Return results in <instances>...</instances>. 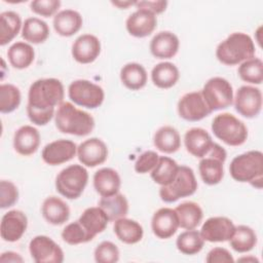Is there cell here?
Masks as SVG:
<instances>
[{
    "label": "cell",
    "instance_id": "e575fe53",
    "mask_svg": "<svg viewBox=\"0 0 263 263\" xmlns=\"http://www.w3.org/2000/svg\"><path fill=\"white\" fill-rule=\"evenodd\" d=\"M99 206L106 213L110 222L123 218L128 213V201L121 193H116L111 196L101 197Z\"/></svg>",
    "mask_w": 263,
    "mask_h": 263
},
{
    "label": "cell",
    "instance_id": "f35d334b",
    "mask_svg": "<svg viewBox=\"0 0 263 263\" xmlns=\"http://www.w3.org/2000/svg\"><path fill=\"white\" fill-rule=\"evenodd\" d=\"M204 246V239L199 231L195 229L186 230L179 234L176 240V247L184 255H195L199 253Z\"/></svg>",
    "mask_w": 263,
    "mask_h": 263
},
{
    "label": "cell",
    "instance_id": "8fae6325",
    "mask_svg": "<svg viewBox=\"0 0 263 263\" xmlns=\"http://www.w3.org/2000/svg\"><path fill=\"white\" fill-rule=\"evenodd\" d=\"M29 251L36 263H62L64 252L49 236L37 235L29 243Z\"/></svg>",
    "mask_w": 263,
    "mask_h": 263
},
{
    "label": "cell",
    "instance_id": "60d3db41",
    "mask_svg": "<svg viewBox=\"0 0 263 263\" xmlns=\"http://www.w3.org/2000/svg\"><path fill=\"white\" fill-rule=\"evenodd\" d=\"M22 100L21 90L11 83L0 85V112L8 114L18 108Z\"/></svg>",
    "mask_w": 263,
    "mask_h": 263
},
{
    "label": "cell",
    "instance_id": "f6af8a7d",
    "mask_svg": "<svg viewBox=\"0 0 263 263\" xmlns=\"http://www.w3.org/2000/svg\"><path fill=\"white\" fill-rule=\"evenodd\" d=\"M159 159V155L152 150L143 152L138 156L135 161V171L138 174L151 173L156 166Z\"/></svg>",
    "mask_w": 263,
    "mask_h": 263
},
{
    "label": "cell",
    "instance_id": "9c48e42d",
    "mask_svg": "<svg viewBox=\"0 0 263 263\" xmlns=\"http://www.w3.org/2000/svg\"><path fill=\"white\" fill-rule=\"evenodd\" d=\"M69 99L77 106L87 109L99 108L105 99L104 89L86 79H77L68 87Z\"/></svg>",
    "mask_w": 263,
    "mask_h": 263
},
{
    "label": "cell",
    "instance_id": "7dc6e473",
    "mask_svg": "<svg viewBox=\"0 0 263 263\" xmlns=\"http://www.w3.org/2000/svg\"><path fill=\"white\" fill-rule=\"evenodd\" d=\"M208 263H233L234 259L231 253L225 248H214L212 249L205 258Z\"/></svg>",
    "mask_w": 263,
    "mask_h": 263
},
{
    "label": "cell",
    "instance_id": "5bb4252c",
    "mask_svg": "<svg viewBox=\"0 0 263 263\" xmlns=\"http://www.w3.org/2000/svg\"><path fill=\"white\" fill-rule=\"evenodd\" d=\"M235 230L234 223L227 217H211L202 224L200 234L204 241L224 242L228 241Z\"/></svg>",
    "mask_w": 263,
    "mask_h": 263
},
{
    "label": "cell",
    "instance_id": "7a4b0ae2",
    "mask_svg": "<svg viewBox=\"0 0 263 263\" xmlns=\"http://www.w3.org/2000/svg\"><path fill=\"white\" fill-rule=\"evenodd\" d=\"M54 122L61 133L77 137L89 135L95 127L93 117L89 113L76 108L70 102H63L58 107Z\"/></svg>",
    "mask_w": 263,
    "mask_h": 263
},
{
    "label": "cell",
    "instance_id": "30bf717a",
    "mask_svg": "<svg viewBox=\"0 0 263 263\" xmlns=\"http://www.w3.org/2000/svg\"><path fill=\"white\" fill-rule=\"evenodd\" d=\"M226 150L219 144H213L211 150L200 158L198 172L204 184L213 186L219 184L224 177V162L226 160Z\"/></svg>",
    "mask_w": 263,
    "mask_h": 263
},
{
    "label": "cell",
    "instance_id": "7bdbcfd3",
    "mask_svg": "<svg viewBox=\"0 0 263 263\" xmlns=\"http://www.w3.org/2000/svg\"><path fill=\"white\" fill-rule=\"evenodd\" d=\"M119 249L109 240H104L97 246L93 252L95 261L98 263H115L119 260Z\"/></svg>",
    "mask_w": 263,
    "mask_h": 263
},
{
    "label": "cell",
    "instance_id": "1f68e13d",
    "mask_svg": "<svg viewBox=\"0 0 263 263\" xmlns=\"http://www.w3.org/2000/svg\"><path fill=\"white\" fill-rule=\"evenodd\" d=\"M148 75L143 65L139 63H127L120 70L122 84L130 90H139L147 83Z\"/></svg>",
    "mask_w": 263,
    "mask_h": 263
},
{
    "label": "cell",
    "instance_id": "ffe728a7",
    "mask_svg": "<svg viewBox=\"0 0 263 263\" xmlns=\"http://www.w3.org/2000/svg\"><path fill=\"white\" fill-rule=\"evenodd\" d=\"M72 57L79 64H90L101 53V42L92 34H82L72 44Z\"/></svg>",
    "mask_w": 263,
    "mask_h": 263
},
{
    "label": "cell",
    "instance_id": "b9f144b4",
    "mask_svg": "<svg viewBox=\"0 0 263 263\" xmlns=\"http://www.w3.org/2000/svg\"><path fill=\"white\" fill-rule=\"evenodd\" d=\"M61 235L63 240L71 246L85 243L95 238L85 230V228L81 225V223L78 220L66 225Z\"/></svg>",
    "mask_w": 263,
    "mask_h": 263
},
{
    "label": "cell",
    "instance_id": "e0dca14e",
    "mask_svg": "<svg viewBox=\"0 0 263 263\" xmlns=\"http://www.w3.org/2000/svg\"><path fill=\"white\" fill-rule=\"evenodd\" d=\"M28 227V218L20 210H11L5 213L1 219V238L7 242H14L22 238Z\"/></svg>",
    "mask_w": 263,
    "mask_h": 263
},
{
    "label": "cell",
    "instance_id": "5b68a950",
    "mask_svg": "<svg viewBox=\"0 0 263 263\" xmlns=\"http://www.w3.org/2000/svg\"><path fill=\"white\" fill-rule=\"evenodd\" d=\"M211 127L215 137L228 146H240L248 139L246 124L231 113L218 114L213 119Z\"/></svg>",
    "mask_w": 263,
    "mask_h": 263
},
{
    "label": "cell",
    "instance_id": "bcb514c9",
    "mask_svg": "<svg viewBox=\"0 0 263 263\" xmlns=\"http://www.w3.org/2000/svg\"><path fill=\"white\" fill-rule=\"evenodd\" d=\"M61 4L60 0H34L30 3V8L38 15L49 17L58 13Z\"/></svg>",
    "mask_w": 263,
    "mask_h": 263
},
{
    "label": "cell",
    "instance_id": "f907efd6",
    "mask_svg": "<svg viewBox=\"0 0 263 263\" xmlns=\"http://www.w3.org/2000/svg\"><path fill=\"white\" fill-rule=\"evenodd\" d=\"M135 2H136V1H111V3H112L114 6L120 8V9H126V8H128L129 6L135 5Z\"/></svg>",
    "mask_w": 263,
    "mask_h": 263
},
{
    "label": "cell",
    "instance_id": "681fc988",
    "mask_svg": "<svg viewBox=\"0 0 263 263\" xmlns=\"http://www.w3.org/2000/svg\"><path fill=\"white\" fill-rule=\"evenodd\" d=\"M0 261L1 262H24V258L15 252L8 251L1 254Z\"/></svg>",
    "mask_w": 263,
    "mask_h": 263
},
{
    "label": "cell",
    "instance_id": "8d00e7d4",
    "mask_svg": "<svg viewBox=\"0 0 263 263\" xmlns=\"http://www.w3.org/2000/svg\"><path fill=\"white\" fill-rule=\"evenodd\" d=\"M230 247L237 253L252 251L257 245V234L253 228L247 225L235 226L234 233L229 239Z\"/></svg>",
    "mask_w": 263,
    "mask_h": 263
},
{
    "label": "cell",
    "instance_id": "836d02e7",
    "mask_svg": "<svg viewBox=\"0 0 263 263\" xmlns=\"http://www.w3.org/2000/svg\"><path fill=\"white\" fill-rule=\"evenodd\" d=\"M23 28L22 18L12 10L0 13V45L4 46L14 39Z\"/></svg>",
    "mask_w": 263,
    "mask_h": 263
},
{
    "label": "cell",
    "instance_id": "277c9868",
    "mask_svg": "<svg viewBox=\"0 0 263 263\" xmlns=\"http://www.w3.org/2000/svg\"><path fill=\"white\" fill-rule=\"evenodd\" d=\"M233 180L240 183H250L253 187L261 189L263 186V153L251 150L235 156L229 165Z\"/></svg>",
    "mask_w": 263,
    "mask_h": 263
},
{
    "label": "cell",
    "instance_id": "603a6c76",
    "mask_svg": "<svg viewBox=\"0 0 263 263\" xmlns=\"http://www.w3.org/2000/svg\"><path fill=\"white\" fill-rule=\"evenodd\" d=\"M40 145V134L32 125L21 126L13 136V148L23 156L34 154Z\"/></svg>",
    "mask_w": 263,
    "mask_h": 263
},
{
    "label": "cell",
    "instance_id": "83f0119b",
    "mask_svg": "<svg viewBox=\"0 0 263 263\" xmlns=\"http://www.w3.org/2000/svg\"><path fill=\"white\" fill-rule=\"evenodd\" d=\"M180 78L178 67L171 62H161L151 70V80L155 86L167 89L176 85Z\"/></svg>",
    "mask_w": 263,
    "mask_h": 263
},
{
    "label": "cell",
    "instance_id": "74e56055",
    "mask_svg": "<svg viewBox=\"0 0 263 263\" xmlns=\"http://www.w3.org/2000/svg\"><path fill=\"white\" fill-rule=\"evenodd\" d=\"M179 166L180 165L173 158L168 156H159L156 166L150 173L151 178L156 184L166 186L175 179Z\"/></svg>",
    "mask_w": 263,
    "mask_h": 263
},
{
    "label": "cell",
    "instance_id": "2e32d148",
    "mask_svg": "<svg viewBox=\"0 0 263 263\" xmlns=\"http://www.w3.org/2000/svg\"><path fill=\"white\" fill-rule=\"evenodd\" d=\"M77 157L82 165L95 167L106 161L108 157V147L99 138H89L77 147Z\"/></svg>",
    "mask_w": 263,
    "mask_h": 263
},
{
    "label": "cell",
    "instance_id": "f546056e",
    "mask_svg": "<svg viewBox=\"0 0 263 263\" xmlns=\"http://www.w3.org/2000/svg\"><path fill=\"white\" fill-rule=\"evenodd\" d=\"M153 144L160 152L172 154L180 149L181 137L175 127L171 125H164L155 132L153 137Z\"/></svg>",
    "mask_w": 263,
    "mask_h": 263
},
{
    "label": "cell",
    "instance_id": "ac0fdd59",
    "mask_svg": "<svg viewBox=\"0 0 263 263\" xmlns=\"http://www.w3.org/2000/svg\"><path fill=\"white\" fill-rule=\"evenodd\" d=\"M179 227V219L175 209L160 208L152 216V232L160 239H167L172 237Z\"/></svg>",
    "mask_w": 263,
    "mask_h": 263
},
{
    "label": "cell",
    "instance_id": "484cf974",
    "mask_svg": "<svg viewBox=\"0 0 263 263\" xmlns=\"http://www.w3.org/2000/svg\"><path fill=\"white\" fill-rule=\"evenodd\" d=\"M83 20L81 14L74 9H64L59 11L52 21L54 31L63 36L70 37L76 34L82 27Z\"/></svg>",
    "mask_w": 263,
    "mask_h": 263
},
{
    "label": "cell",
    "instance_id": "4fadbf2b",
    "mask_svg": "<svg viewBox=\"0 0 263 263\" xmlns=\"http://www.w3.org/2000/svg\"><path fill=\"white\" fill-rule=\"evenodd\" d=\"M177 110L182 119L191 122L199 121L212 113L200 91H190L182 96L178 102Z\"/></svg>",
    "mask_w": 263,
    "mask_h": 263
},
{
    "label": "cell",
    "instance_id": "f1b7e54d",
    "mask_svg": "<svg viewBox=\"0 0 263 263\" xmlns=\"http://www.w3.org/2000/svg\"><path fill=\"white\" fill-rule=\"evenodd\" d=\"M78 221L93 237L99 233H102L110 222L106 213L99 205L85 209L80 215Z\"/></svg>",
    "mask_w": 263,
    "mask_h": 263
},
{
    "label": "cell",
    "instance_id": "d6a6232c",
    "mask_svg": "<svg viewBox=\"0 0 263 263\" xmlns=\"http://www.w3.org/2000/svg\"><path fill=\"white\" fill-rule=\"evenodd\" d=\"M7 58L13 68L23 70L31 66L34 62L35 51L29 43L17 41L9 46L7 50Z\"/></svg>",
    "mask_w": 263,
    "mask_h": 263
},
{
    "label": "cell",
    "instance_id": "d4e9b609",
    "mask_svg": "<svg viewBox=\"0 0 263 263\" xmlns=\"http://www.w3.org/2000/svg\"><path fill=\"white\" fill-rule=\"evenodd\" d=\"M41 213L46 222L51 225H62L70 218L69 205L58 196L46 197L41 206Z\"/></svg>",
    "mask_w": 263,
    "mask_h": 263
},
{
    "label": "cell",
    "instance_id": "44dd1931",
    "mask_svg": "<svg viewBox=\"0 0 263 263\" xmlns=\"http://www.w3.org/2000/svg\"><path fill=\"white\" fill-rule=\"evenodd\" d=\"M180 46L178 36L171 31L158 32L150 41V52L156 59L167 60L174 58Z\"/></svg>",
    "mask_w": 263,
    "mask_h": 263
},
{
    "label": "cell",
    "instance_id": "ab89813d",
    "mask_svg": "<svg viewBox=\"0 0 263 263\" xmlns=\"http://www.w3.org/2000/svg\"><path fill=\"white\" fill-rule=\"evenodd\" d=\"M238 76L245 82L261 84L263 81V62L259 58H252L239 64Z\"/></svg>",
    "mask_w": 263,
    "mask_h": 263
},
{
    "label": "cell",
    "instance_id": "4dcf8cb0",
    "mask_svg": "<svg viewBox=\"0 0 263 263\" xmlns=\"http://www.w3.org/2000/svg\"><path fill=\"white\" fill-rule=\"evenodd\" d=\"M179 226L186 230L195 229L203 218V212L200 205L194 201H185L178 204L175 209Z\"/></svg>",
    "mask_w": 263,
    "mask_h": 263
},
{
    "label": "cell",
    "instance_id": "8992f818",
    "mask_svg": "<svg viewBox=\"0 0 263 263\" xmlns=\"http://www.w3.org/2000/svg\"><path fill=\"white\" fill-rule=\"evenodd\" d=\"M88 182V173L83 165L71 164L63 168L55 177V189L68 199L81 196Z\"/></svg>",
    "mask_w": 263,
    "mask_h": 263
},
{
    "label": "cell",
    "instance_id": "6da1fadb",
    "mask_svg": "<svg viewBox=\"0 0 263 263\" xmlns=\"http://www.w3.org/2000/svg\"><path fill=\"white\" fill-rule=\"evenodd\" d=\"M63 83L57 78L35 80L28 92L27 115L36 125H46L54 116V108L64 102Z\"/></svg>",
    "mask_w": 263,
    "mask_h": 263
},
{
    "label": "cell",
    "instance_id": "ee69618b",
    "mask_svg": "<svg viewBox=\"0 0 263 263\" xmlns=\"http://www.w3.org/2000/svg\"><path fill=\"white\" fill-rule=\"evenodd\" d=\"M18 200V189L11 182L2 180L0 182V208L8 209Z\"/></svg>",
    "mask_w": 263,
    "mask_h": 263
},
{
    "label": "cell",
    "instance_id": "d590c367",
    "mask_svg": "<svg viewBox=\"0 0 263 263\" xmlns=\"http://www.w3.org/2000/svg\"><path fill=\"white\" fill-rule=\"evenodd\" d=\"M49 36L48 25L39 17H28L22 28V37L29 43H43Z\"/></svg>",
    "mask_w": 263,
    "mask_h": 263
},
{
    "label": "cell",
    "instance_id": "cb8c5ba5",
    "mask_svg": "<svg viewBox=\"0 0 263 263\" xmlns=\"http://www.w3.org/2000/svg\"><path fill=\"white\" fill-rule=\"evenodd\" d=\"M92 181L95 190L102 197L114 195L120 190V176L111 167H102L98 170L93 175Z\"/></svg>",
    "mask_w": 263,
    "mask_h": 263
},
{
    "label": "cell",
    "instance_id": "9a60e30c",
    "mask_svg": "<svg viewBox=\"0 0 263 263\" xmlns=\"http://www.w3.org/2000/svg\"><path fill=\"white\" fill-rule=\"evenodd\" d=\"M77 155V146L71 140L60 139L52 141L42 149V160L48 165H59L70 161Z\"/></svg>",
    "mask_w": 263,
    "mask_h": 263
},
{
    "label": "cell",
    "instance_id": "ba28073f",
    "mask_svg": "<svg viewBox=\"0 0 263 263\" xmlns=\"http://www.w3.org/2000/svg\"><path fill=\"white\" fill-rule=\"evenodd\" d=\"M200 92L212 112L226 109L233 104L234 95L232 85L223 77L216 76L210 78L204 83Z\"/></svg>",
    "mask_w": 263,
    "mask_h": 263
},
{
    "label": "cell",
    "instance_id": "52a82bcc",
    "mask_svg": "<svg viewBox=\"0 0 263 263\" xmlns=\"http://www.w3.org/2000/svg\"><path fill=\"white\" fill-rule=\"evenodd\" d=\"M197 190V181L191 167L180 165L175 179L166 186H160L159 196L162 201L173 203L180 198L191 196Z\"/></svg>",
    "mask_w": 263,
    "mask_h": 263
},
{
    "label": "cell",
    "instance_id": "816d5d0a",
    "mask_svg": "<svg viewBox=\"0 0 263 263\" xmlns=\"http://www.w3.org/2000/svg\"><path fill=\"white\" fill-rule=\"evenodd\" d=\"M237 261H239V262H259V260L256 258V257H251V256H249V257H241V258H239V259H237Z\"/></svg>",
    "mask_w": 263,
    "mask_h": 263
},
{
    "label": "cell",
    "instance_id": "3957f363",
    "mask_svg": "<svg viewBox=\"0 0 263 263\" xmlns=\"http://www.w3.org/2000/svg\"><path fill=\"white\" fill-rule=\"evenodd\" d=\"M255 51L251 36L242 32H234L218 44L216 58L226 66H235L254 58Z\"/></svg>",
    "mask_w": 263,
    "mask_h": 263
},
{
    "label": "cell",
    "instance_id": "7402d4cb",
    "mask_svg": "<svg viewBox=\"0 0 263 263\" xmlns=\"http://www.w3.org/2000/svg\"><path fill=\"white\" fill-rule=\"evenodd\" d=\"M184 144L188 153L202 158L211 150L214 142L211 135L201 127H192L185 133Z\"/></svg>",
    "mask_w": 263,
    "mask_h": 263
},
{
    "label": "cell",
    "instance_id": "c3c4849f",
    "mask_svg": "<svg viewBox=\"0 0 263 263\" xmlns=\"http://www.w3.org/2000/svg\"><path fill=\"white\" fill-rule=\"evenodd\" d=\"M135 6L137 8H144L152 13L160 14L165 11L167 6V1L164 0H157V1H136Z\"/></svg>",
    "mask_w": 263,
    "mask_h": 263
},
{
    "label": "cell",
    "instance_id": "d6986e66",
    "mask_svg": "<svg viewBox=\"0 0 263 263\" xmlns=\"http://www.w3.org/2000/svg\"><path fill=\"white\" fill-rule=\"evenodd\" d=\"M156 25V15L144 8H138L128 15L125 22V27L129 35L137 38H144L151 35Z\"/></svg>",
    "mask_w": 263,
    "mask_h": 263
},
{
    "label": "cell",
    "instance_id": "4316f807",
    "mask_svg": "<svg viewBox=\"0 0 263 263\" xmlns=\"http://www.w3.org/2000/svg\"><path fill=\"white\" fill-rule=\"evenodd\" d=\"M113 230L117 238L126 245H135L143 238L144 229L136 220L120 218L114 221Z\"/></svg>",
    "mask_w": 263,
    "mask_h": 263
},
{
    "label": "cell",
    "instance_id": "7c38bea8",
    "mask_svg": "<svg viewBox=\"0 0 263 263\" xmlns=\"http://www.w3.org/2000/svg\"><path fill=\"white\" fill-rule=\"evenodd\" d=\"M233 104L236 112L241 116L254 118L262 110V92L256 86L242 85L236 90Z\"/></svg>",
    "mask_w": 263,
    "mask_h": 263
}]
</instances>
